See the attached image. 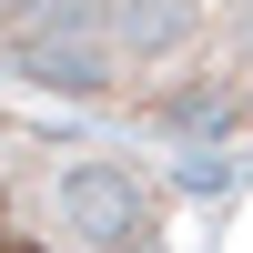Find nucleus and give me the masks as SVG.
<instances>
[{"mask_svg":"<svg viewBox=\"0 0 253 253\" xmlns=\"http://www.w3.org/2000/svg\"><path fill=\"white\" fill-rule=\"evenodd\" d=\"M0 51L81 101L172 81L152 112L182 132L253 122V0H0Z\"/></svg>","mask_w":253,"mask_h":253,"instance_id":"nucleus-1","label":"nucleus"},{"mask_svg":"<svg viewBox=\"0 0 253 253\" xmlns=\"http://www.w3.org/2000/svg\"><path fill=\"white\" fill-rule=\"evenodd\" d=\"M51 223H61L71 253H142L152 193H142L122 162H61V172H51Z\"/></svg>","mask_w":253,"mask_h":253,"instance_id":"nucleus-2","label":"nucleus"}]
</instances>
